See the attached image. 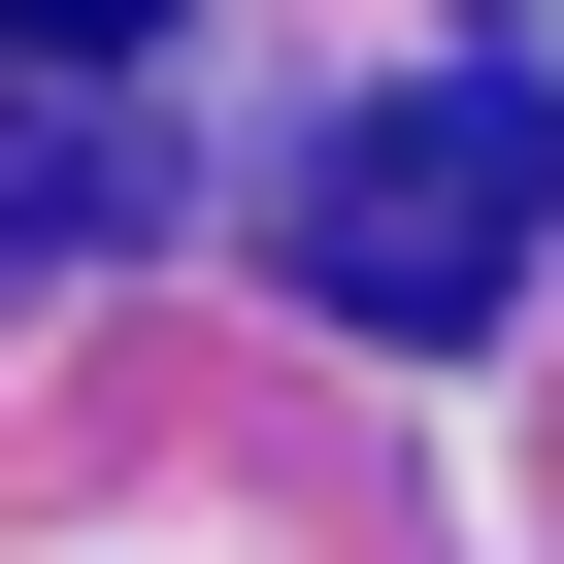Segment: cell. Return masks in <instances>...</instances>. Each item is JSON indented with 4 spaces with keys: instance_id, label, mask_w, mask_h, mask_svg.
Instances as JSON below:
<instances>
[{
    "instance_id": "2",
    "label": "cell",
    "mask_w": 564,
    "mask_h": 564,
    "mask_svg": "<svg viewBox=\"0 0 564 564\" xmlns=\"http://www.w3.org/2000/svg\"><path fill=\"white\" fill-rule=\"evenodd\" d=\"M166 34V0H0V67H133Z\"/></svg>"
},
{
    "instance_id": "1",
    "label": "cell",
    "mask_w": 564,
    "mask_h": 564,
    "mask_svg": "<svg viewBox=\"0 0 564 564\" xmlns=\"http://www.w3.org/2000/svg\"><path fill=\"white\" fill-rule=\"evenodd\" d=\"M531 232H564V100H531V67H399V100H333V166H300V300H333V333H498Z\"/></svg>"
}]
</instances>
